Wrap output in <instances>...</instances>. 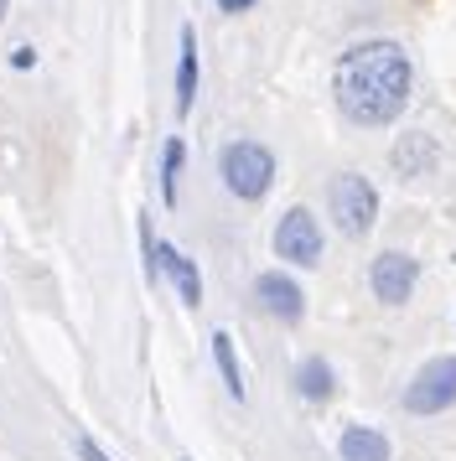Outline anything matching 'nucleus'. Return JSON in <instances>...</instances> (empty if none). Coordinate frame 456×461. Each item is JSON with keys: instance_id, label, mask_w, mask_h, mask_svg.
Masks as SVG:
<instances>
[{"instance_id": "9", "label": "nucleus", "mask_w": 456, "mask_h": 461, "mask_svg": "<svg viewBox=\"0 0 456 461\" xmlns=\"http://www.w3.org/2000/svg\"><path fill=\"white\" fill-rule=\"evenodd\" d=\"M156 259H161L166 275L177 280V291H182L187 306H197V301H203V280H197V270H192V259H187V254H177V249H156Z\"/></svg>"}, {"instance_id": "4", "label": "nucleus", "mask_w": 456, "mask_h": 461, "mask_svg": "<svg viewBox=\"0 0 456 461\" xmlns=\"http://www.w3.org/2000/svg\"><path fill=\"white\" fill-rule=\"evenodd\" d=\"M446 404H456V357H435V363L420 368V378H415L410 389H405V410L435 415Z\"/></svg>"}, {"instance_id": "2", "label": "nucleus", "mask_w": 456, "mask_h": 461, "mask_svg": "<svg viewBox=\"0 0 456 461\" xmlns=\"http://www.w3.org/2000/svg\"><path fill=\"white\" fill-rule=\"evenodd\" d=\"M269 176H275V156L265 146H254V140H239V146L223 150V182L233 197H265L269 192Z\"/></svg>"}, {"instance_id": "11", "label": "nucleus", "mask_w": 456, "mask_h": 461, "mask_svg": "<svg viewBox=\"0 0 456 461\" xmlns=\"http://www.w3.org/2000/svg\"><path fill=\"white\" fill-rule=\"evenodd\" d=\"M296 384H301V394L306 399H327L332 394V368L322 363V357H306L301 374H296Z\"/></svg>"}, {"instance_id": "14", "label": "nucleus", "mask_w": 456, "mask_h": 461, "mask_svg": "<svg viewBox=\"0 0 456 461\" xmlns=\"http://www.w3.org/2000/svg\"><path fill=\"white\" fill-rule=\"evenodd\" d=\"M78 451H83V461H109L104 451H94V440H78Z\"/></svg>"}, {"instance_id": "6", "label": "nucleus", "mask_w": 456, "mask_h": 461, "mask_svg": "<svg viewBox=\"0 0 456 461\" xmlns=\"http://www.w3.org/2000/svg\"><path fill=\"white\" fill-rule=\"evenodd\" d=\"M415 259L410 254H378L373 259V295L384 301V306H399V301H410V291H415Z\"/></svg>"}, {"instance_id": "7", "label": "nucleus", "mask_w": 456, "mask_h": 461, "mask_svg": "<svg viewBox=\"0 0 456 461\" xmlns=\"http://www.w3.org/2000/svg\"><path fill=\"white\" fill-rule=\"evenodd\" d=\"M254 295H260V306H265L269 316L301 321V285H296V280H286V275H260Z\"/></svg>"}, {"instance_id": "1", "label": "nucleus", "mask_w": 456, "mask_h": 461, "mask_svg": "<svg viewBox=\"0 0 456 461\" xmlns=\"http://www.w3.org/2000/svg\"><path fill=\"white\" fill-rule=\"evenodd\" d=\"M410 99V58L394 42H363L337 63V104L352 125H389Z\"/></svg>"}, {"instance_id": "12", "label": "nucleus", "mask_w": 456, "mask_h": 461, "mask_svg": "<svg viewBox=\"0 0 456 461\" xmlns=\"http://www.w3.org/2000/svg\"><path fill=\"white\" fill-rule=\"evenodd\" d=\"M213 357H218V368H223V384L233 399H244V374H239V357H233V342L223 332L213 337Z\"/></svg>"}, {"instance_id": "8", "label": "nucleus", "mask_w": 456, "mask_h": 461, "mask_svg": "<svg viewBox=\"0 0 456 461\" xmlns=\"http://www.w3.org/2000/svg\"><path fill=\"white\" fill-rule=\"evenodd\" d=\"M192 94H197V37L192 26H182V68H177V114L192 109Z\"/></svg>"}, {"instance_id": "3", "label": "nucleus", "mask_w": 456, "mask_h": 461, "mask_svg": "<svg viewBox=\"0 0 456 461\" xmlns=\"http://www.w3.org/2000/svg\"><path fill=\"white\" fill-rule=\"evenodd\" d=\"M327 197H332V218H337V229L342 233L358 239V233L373 229V218H378V192H373L363 176H352V171L348 176H337Z\"/></svg>"}, {"instance_id": "10", "label": "nucleus", "mask_w": 456, "mask_h": 461, "mask_svg": "<svg viewBox=\"0 0 456 461\" xmlns=\"http://www.w3.org/2000/svg\"><path fill=\"white\" fill-rule=\"evenodd\" d=\"M342 461H389V440L378 436V430L352 425L348 436H342Z\"/></svg>"}, {"instance_id": "16", "label": "nucleus", "mask_w": 456, "mask_h": 461, "mask_svg": "<svg viewBox=\"0 0 456 461\" xmlns=\"http://www.w3.org/2000/svg\"><path fill=\"white\" fill-rule=\"evenodd\" d=\"M0 16H5V0H0Z\"/></svg>"}, {"instance_id": "13", "label": "nucleus", "mask_w": 456, "mask_h": 461, "mask_svg": "<svg viewBox=\"0 0 456 461\" xmlns=\"http://www.w3.org/2000/svg\"><path fill=\"white\" fill-rule=\"evenodd\" d=\"M161 192L166 203H177V171H182V140H166V156H161Z\"/></svg>"}, {"instance_id": "5", "label": "nucleus", "mask_w": 456, "mask_h": 461, "mask_svg": "<svg viewBox=\"0 0 456 461\" xmlns=\"http://www.w3.org/2000/svg\"><path fill=\"white\" fill-rule=\"evenodd\" d=\"M275 254L290 259V265H316L322 259V229L306 208H290L275 229Z\"/></svg>"}, {"instance_id": "15", "label": "nucleus", "mask_w": 456, "mask_h": 461, "mask_svg": "<svg viewBox=\"0 0 456 461\" xmlns=\"http://www.w3.org/2000/svg\"><path fill=\"white\" fill-rule=\"evenodd\" d=\"M218 5H223V11H249L254 0H218Z\"/></svg>"}]
</instances>
